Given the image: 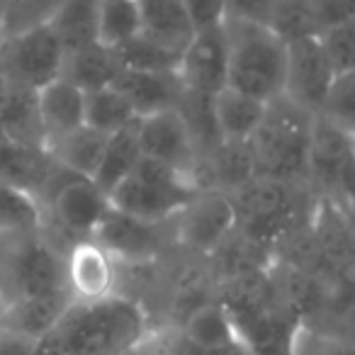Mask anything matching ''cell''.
I'll use <instances>...</instances> for the list:
<instances>
[{"instance_id": "ba28073f", "label": "cell", "mask_w": 355, "mask_h": 355, "mask_svg": "<svg viewBox=\"0 0 355 355\" xmlns=\"http://www.w3.org/2000/svg\"><path fill=\"white\" fill-rule=\"evenodd\" d=\"M107 209V193L95 185L93 178L69 175L44 205V229L83 241L93 236Z\"/></svg>"}, {"instance_id": "52a82bcc", "label": "cell", "mask_w": 355, "mask_h": 355, "mask_svg": "<svg viewBox=\"0 0 355 355\" xmlns=\"http://www.w3.org/2000/svg\"><path fill=\"white\" fill-rule=\"evenodd\" d=\"M66 49L49 25L0 40V78L40 90L64 71Z\"/></svg>"}, {"instance_id": "d6986e66", "label": "cell", "mask_w": 355, "mask_h": 355, "mask_svg": "<svg viewBox=\"0 0 355 355\" xmlns=\"http://www.w3.org/2000/svg\"><path fill=\"white\" fill-rule=\"evenodd\" d=\"M71 302H73L71 292L3 302L0 304V331L35 340L49 329H54V324L61 319V314H64Z\"/></svg>"}, {"instance_id": "ab89813d", "label": "cell", "mask_w": 355, "mask_h": 355, "mask_svg": "<svg viewBox=\"0 0 355 355\" xmlns=\"http://www.w3.org/2000/svg\"><path fill=\"white\" fill-rule=\"evenodd\" d=\"M6 3L8 0H0V17H3V10H6Z\"/></svg>"}, {"instance_id": "d4e9b609", "label": "cell", "mask_w": 355, "mask_h": 355, "mask_svg": "<svg viewBox=\"0 0 355 355\" xmlns=\"http://www.w3.org/2000/svg\"><path fill=\"white\" fill-rule=\"evenodd\" d=\"M139 158H141V146H139L137 122H134L107 137L103 158H100L98 168L93 173L95 185L110 195V190L122 183L124 178L134 171Z\"/></svg>"}, {"instance_id": "3957f363", "label": "cell", "mask_w": 355, "mask_h": 355, "mask_svg": "<svg viewBox=\"0 0 355 355\" xmlns=\"http://www.w3.org/2000/svg\"><path fill=\"white\" fill-rule=\"evenodd\" d=\"M222 306L236 338L251 355H295L297 311L282 304L263 280L243 272V280L234 285Z\"/></svg>"}, {"instance_id": "4dcf8cb0", "label": "cell", "mask_w": 355, "mask_h": 355, "mask_svg": "<svg viewBox=\"0 0 355 355\" xmlns=\"http://www.w3.org/2000/svg\"><path fill=\"white\" fill-rule=\"evenodd\" d=\"M316 117H321L355 141V71L336 73Z\"/></svg>"}, {"instance_id": "9c48e42d", "label": "cell", "mask_w": 355, "mask_h": 355, "mask_svg": "<svg viewBox=\"0 0 355 355\" xmlns=\"http://www.w3.org/2000/svg\"><path fill=\"white\" fill-rule=\"evenodd\" d=\"M336 66L324 46L321 35L297 37L287 42L285 95L290 103L316 114L336 78Z\"/></svg>"}, {"instance_id": "4316f807", "label": "cell", "mask_w": 355, "mask_h": 355, "mask_svg": "<svg viewBox=\"0 0 355 355\" xmlns=\"http://www.w3.org/2000/svg\"><path fill=\"white\" fill-rule=\"evenodd\" d=\"M137 110L114 85L85 93V124L103 134H114L137 122Z\"/></svg>"}, {"instance_id": "5b68a950", "label": "cell", "mask_w": 355, "mask_h": 355, "mask_svg": "<svg viewBox=\"0 0 355 355\" xmlns=\"http://www.w3.org/2000/svg\"><path fill=\"white\" fill-rule=\"evenodd\" d=\"M195 175L185 168L141 156L134 171L110 190V207L134 219L158 224L175 217L200 193Z\"/></svg>"}, {"instance_id": "277c9868", "label": "cell", "mask_w": 355, "mask_h": 355, "mask_svg": "<svg viewBox=\"0 0 355 355\" xmlns=\"http://www.w3.org/2000/svg\"><path fill=\"white\" fill-rule=\"evenodd\" d=\"M314 117L316 114L297 107L285 95L270 100L261 127L248 139L256 175L277 178L287 183L306 175Z\"/></svg>"}, {"instance_id": "ffe728a7", "label": "cell", "mask_w": 355, "mask_h": 355, "mask_svg": "<svg viewBox=\"0 0 355 355\" xmlns=\"http://www.w3.org/2000/svg\"><path fill=\"white\" fill-rule=\"evenodd\" d=\"M139 12H141L144 37L183 56L185 46L198 32L185 8V0H139Z\"/></svg>"}, {"instance_id": "d6a6232c", "label": "cell", "mask_w": 355, "mask_h": 355, "mask_svg": "<svg viewBox=\"0 0 355 355\" xmlns=\"http://www.w3.org/2000/svg\"><path fill=\"white\" fill-rule=\"evenodd\" d=\"M268 27L275 30L285 42L321 35L311 0H275L268 17Z\"/></svg>"}, {"instance_id": "7c38bea8", "label": "cell", "mask_w": 355, "mask_h": 355, "mask_svg": "<svg viewBox=\"0 0 355 355\" xmlns=\"http://www.w3.org/2000/svg\"><path fill=\"white\" fill-rule=\"evenodd\" d=\"M227 71H229V46L224 22L214 27L198 30L178 66V76L183 80L188 93L209 95L227 88Z\"/></svg>"}, {"instance_id": "f35d334b", "label": "cell", "mask_w": 355, "mask_h": 355, "mask_svg": "<svg viewBox=\"0 0 355 355\" xmlns=\"http://www.w3.org/2000/svg\"><path fill=\"white\" fill-rule=\"evenodd\" d=\"M185 8H188L190 17H193L195 27L205 30V27H214L224 22V0H185Z\"/></svg>"}, {"instance_id": "7a4b0ae2", "label": "cell", "mask_w": 355, "mask_h": 355, "mask_svg": "<svg viewBox=\"0 0 355 355\" xmlns=\"http://www.w3.org/2000/svg\"><path fill=\"white\" fill-rule=\"evenodd\" d=\"M229 46L227 85L263 103L285 90L287 42L263 22L224 17Z\"/></svg>"}, {"instance_id": "4fadbf2b", "label": "cell", "mask_w": 355, "mask_h": 355, "mask_svg": "<svg viewBox=\"0 0 355 355\" xmlns=\"http://www.w3.org/2000/svg\"><path fill=\"white\" fill-rule=\"evenodd\" d=\"M137 137L139 146H141V156L156 158V161L190 171L195 153V139L180 107L161 110V112L137 117Z\"/></svg>"}, {"instance_id": "2e32d148", "label": "cell", "mask_w": 355, "mask_h": 355, "mask_svg": "<svg viewBox=\"0 0 355 355\" xmlns=\"http://www.w3.org/2000/svg\"><path fill=\"white\" fill-rule=\"evenodd\" d=\"M66 285L73 300H98L114 285V261L90 239L66 248Z\"/></svg>"}, {"instance_id": "e0dca14e", "label": "cell", "mask_w": 355, "mask_h": 355, "mask_svg": "<svg viewBox=\"0 0 355 355\" xmlns=\"http://www.w3.org/2000/svg\"><path fill=\"white\" fill-rule=\"evenodd\" d=\"M112 85L132 103L139 117L161 110L180 107L185 98V85L178 76V71L171 73H156V71H129L119 69Z\"/></svg>"}, {"instance_id": "1f68e13d", "label": "cell", "mask_w": 355, "mask_h": 355, "mask_svg": "<svg viewBox=\"0 0 355 355\" xmlns=\"http://www.w3.org/2000/svg\"><path fill=\"white\" fill-rule=\"evenodd\" d=\"M112 51L119 61V69L171 73V71H178V66H180V54L163 49L161 44H156V42H151L144 35L114 46Z\"/></svg>"}, {"instance_id": "44dd1931", "label": "cell", "mask_w": 355, "mask_h": 355, "mask_svg": "<svg viewBox=\"0 0 355 355\" xmlns=\"http://www.w3.org/2000/svg\"><path fill=\"white\" fill-rule=\"evenodd\" d=\"M268 103L234 88H222L212 95V119L217 129L219 141H248L263 117H266Z\"/></svg>"}, {"instance_id": "8d00e7d4", "label": "cell", "mask_w": 355, "mask_h": 355, "mask_svg": "<svg viewBox=\"0 0 355 355\" xmlns=\"http://www.w3.org/2000/svg\"><path fill=\"white\" fill-rule=\"evenodd\" d=\"M311 6H314L321 35L355 15V0H311Z\"/></svg>"}, {"instance_id": "484cf974", "label": "cell", "mask_w": 355, "mask_h": 355, "mask_svg": "<svg viewBox=\"0 0 355 355\" xmlns=\"http://www.w3.org/2000/svg\"><path fill=\"white\" fill-rule=\"evenodd\" d=\"M110 134H103L98 129L88 127H78L76 132L61 137L59 141H54L49 146L51 156L56 158L59 166H64L66 171L76 173V175L83 178H93L95 168H98L100 158H103L105 144H107Z\"/></svg>"}, {"instance_id": "83f0119b", "label": "cell", "mask_w": 355, "mask_h": 355, "mask_svg": "<svg viewBox=\"0 0 355 355\" xmlns=\"http://www.w3.org/2000/svg\"><path fill=\"white\" fill-rule=\"evenodd\" d=\"M185 338L193 345H198L200 350H214L222 345L239 340L234 334V326L229 321V314L222 304H200L198 309H193L185 316L183 324Z\"/></svg>"}, {"instance_id": "7402d4cb", "label": "cell", "mask_w": 355, "mask_h": 355, "mask_svg": "<svg viewBox=\"0 0 355 355\" xmlns=\"http://www.w3.org/2000/svg\"><path fill=\"white\" fill-rule=\"evenodd\" d=\"M0 129L6 137L17 141L46 146L40 122L37 90L0 78Z\"/></svg>"}, {"instance_id": "8992f818", "label": "cell", "mask_w": 355, "mask_h": 355, "mask_svg": "<svg viewBox=\"0 0 355 355\" xmlns=\"http://www.w3.org/2000/svg\"><path fill=\"white\" fill-rule=\"evenodd\" d=\"M69 292L66 251L44 232L0 239V304L22 297Z\"/></svg>"}, {"instance_id": "d590c367", "label": "cell", "mask_w": 355, "mask_h": 355, "mask_svg": "<svg viewBox=\"0 0 355 355\" xmlns=\"http://www.w3.org/2000/svg\"><path fill=\"white\" fill-rule=\"evenodd\" d=\"M336 71H355V15L321 35Z\"/></svg>"}, {"instance_id": "ac0fdd59", "label": "cell", "mask_w": 355, "mask_h": 355, "mask_svg": "<svg viewBox=\"0 0 355 355\" xmlns=\"http://www.w3.org/2000/svg\"><path fill=\"white\" fill-rule=\"evenodd\" d=\"M37 105L46 148L85 124V90L61 76L37 90Z\"/></svg>"}, {"instance_id": "8fae6325", "label": "cell", "mask_w": 355, "mask_h": 355, "mask_svg": "<svg viewBox=\"0 0 355 355\" xmlns=\"http://www.w3.org/2000/svg\"><path fill=\"white\" fill-rule=\"evenodd\" d=\"M178 239L195 251H212L222 246L224 239L239 224V214L229 193L222 190H200L175 214Z\"/></svg>"}, {"instance_id": "603a6c76", "label": "cell", "mask_w": 355, "mask_h": 355, "mask_svg": "<svg viewBox=\"0 0 355 355\" xmlns=\"http://www.w3.org/2000/svg\"><path fill=\"white\" fill-rule=\"evenodd\" d=\"M117 73L119 61L114 56V51L110 46L100 44V42H93V44L80 46V49H73L66 54L61 78L71 80L80 90L90 93V90L112 85Z\"/></svg>"}, {"instance_id": "f546056e", "label": "cell", "mask_w": 355, "mask_h": 355, "mask_svg": "<svg viewBox=\"0 0 355 355\" xmlns=\"http://www.w3.org/2000/svg\"><path fill=\"white\" fill-rule=\"evenodd\" d=\"M141 35L139 0H103L100 6L98 42L110 49Z\"/></svg>"}, {"instance_id": "5bb4252c", "label": "cell", "mask_w": 355, "mask_h": 355, "mask_svg": "<svg viewBox=\"0 0 355 355\" xmlns=\"http://www.w3.org/2000/svg\"><path fill=\"white\" fill-rule=\"evenodd\" d=\"M56 168L59 163L46 146L0 137V180L35 198L40 207Z\"/></svg>"}, {"instance_id": "74e56055", "label": "cell", "mask_w": 355, "mask_h": 355, "mask_svg": "<svg viewBox=\"0 0 355 355\" xmlns=\"http://www.w3.org/2000/svg\"><path fill=\"white\" fill-rule=\"evenodd\" d=\"M272 3L275 0H224V10H227L224 17H239V20L268 25Z\"/></svg>"}, {"instance_id": "60d3db41", "label": "cell", "mask_w": 355, "mask_h": 355, "mask_svg": "<svg viewBox=\"0 0 355 355\" xmlns=\"http://www.w3.org/2000/svg\"><path fill=\"white\" fill-rule=\"evenodd\" d=\"M0 137H6V134H3V129H0Z\"/></svg>"}, {"instance_id": "cb8c5ba5", "label": "cell", "mask_w": 355, "mask_h": 355, "mask_svg": "<svg viewBox=\"0 0 355 355\" xmlns=\"http://www.w3.org/2000/svg\"><path fill=\"white\" fill-rule=\"evenodd\" d=\"M100 6L103 0H61L46 25L56 32L66 54L98 42Z\"/></svg>"}, {"instance_id": "30bf717a", "label": "cell", "mask_w": 355, "mask_h": 355, "mask_svg": "<svg viewBox=\"0 0 355 355\" xmlns=\"http://www.w3.org/2000/svg\"><path fill=\"white\" fill-rule=\"evenodd\" d=\"M239 222L246 224L251 239L277 236L292 219V190L287 180L268 175H253L239 188L229 190Z\"/></svg>"}, {"instance_id": "f1b7e54d", "label": "cell", "mask_w": 355, "mask_h": 355, "mask_svg": "<svg viewBox=\"0 0 355 355\" xmlns=\"http://www.w3.org/2000/svg\"><path fill=\"white\" fill-rule=\"evenodd\" d=\"M44 227V212L40 202L0 180V239L40 232Z\"/></svg>"}, {"instance_id": "9a60e30c", "label": "cell", "mask_w": 355, "mask_h": 355, "mask_svg": "<svg viewBox=\"0 0 355 355\" xmlns=\"http://www.w3.org/2000/svg\"><path fill=\"white\" fill-rule=\"evenodd\" d=\"M153 227L156 224L141 222V219H134L110 207L90 241L98 243L112 261H144L153 256L158 248V236Z\"/></svg>"}, {"instance_id": "836d02e7", "label": "cell", "mask_w": 355, "mask_h": 355, "mask_svg": "<svg viewBox=\"0 0 355 355\" xmlns=\"http://www.w3.org/2000/svg\"><path fill=\"white\" fill-rule=\"evenodd\" d=\"M59 6L61 0H8L0 17V40L46 25Z\"/></svg>"}, {"instance_id": "e575fe53", "label": "cell", "mask_w": 355, "mask_h": 355, "mask_svg": "<svg viewBox=\"0 0 355 355\" xmlns=\"http://www.w3.org/2000/svg\"><path fill=\"white\" fill-rule=\"evenodd\" d=\"M127 355H205L185 338L183 331H156L144 334Z\"/></svg>"}, {"instance_id": "6da1fadb", "label": "cell", "mask_w": 355, "mask_h": 355, "mask_svg": "<svg viewBox=\"0 0 355 355\" xmlns=\"http://www.w3.org/2000/svg\"><path fill=\"white\" fill-rule=\"evenodd\" d=\"M146 334V316L129 297L110 292L73 300L61 319L32 340L30 355H127Z\"/></svg>"}]
</instances>
